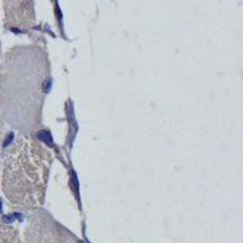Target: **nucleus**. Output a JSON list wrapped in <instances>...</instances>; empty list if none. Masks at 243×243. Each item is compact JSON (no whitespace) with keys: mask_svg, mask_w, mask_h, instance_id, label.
I'll return each instance as SVG.
<instances>
[{"mask_svg":"<svg viewBox=\"0 0 243 243\" xmlns=\"http://www.w3.org/2000/svg\"><path fill=\"white\" fill-rule=\"evenodd\" d=\"M23 243H85L57 222L49 213L34 210L25 231Z\"/></svg>","mask_w":243,"mask_h":243,"instance_id":"obj_3","label":"nucleus"},{"mask_svg":"<svg viewBox=\"0 0 243 243\" xmlns=\"http://www.w3.org/2000/svg\"><path fill=\"white\" fill-rule=\"evenodd\" d=\"M6 26L12 31H27L34 23V11L32 2L5 3Z\"/></svg>","mask_w":243,"mask_h":243,"instance_id":"obj_4","label":"nucleus"},{"mask_svg":"<svg viewBox=\"0 0 243 243\" xmlns=\"http://www.w3.org/2000/svg\"><path fill=\"white\" fill-rule=\"evenodd\" d=\"M50 88L48 54L37 45L15 46L0 66V108L21 135H32L41 124L43 105Z\"/></svg>","mask_w":243,"mask_h":243,"instance_id":"obj_1","label":"nucleus"},{"mask_svg":"<svg viewBox=\"0 0 243 243\" xmlns=\"http://www.w3.org/2000/svg\"><path fill=\"white\" fill-rule=\"evenodd\" d=\"M52 154L39 141L20 135L4 153L3 190L9 202L18 208L41 207Z\"/></svg>","mask_w":243,"mask_h":243,"instance_id":"obj_2","label":"nucleus"},{"mask_svg":"<svg viewBox=\"0 0 243 243\" xmlns=\"http://www.w3.org/2000/svg\"><path fill=\"white\" fill-rule=\"evenodd\" d=\"M0 243H21L17 231L9 225L0 224Z\"/></svg>","mask_w":243,"mask_h":243,"instance_id":"obj_5","label":"nucleus"}]
</instances>
